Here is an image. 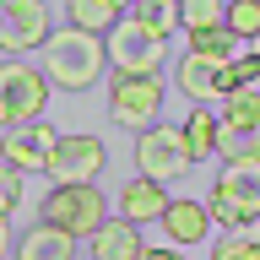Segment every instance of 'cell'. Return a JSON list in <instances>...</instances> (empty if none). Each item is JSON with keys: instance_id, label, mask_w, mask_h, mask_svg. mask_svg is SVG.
<instances>
[{"instance_id": "cell-27", "label": "cell", "mask_w": 260, "mask_h": 260, "mask_svg": "<svg viewBox=\"0 0 260 260\" xmlns=\"http://www.w3.org/2000/svg\"><path fill=\"white\" fill-rule=\"evenodd\" d=\"M233 76H239V87H260V54L255 49L233 54Z\"/></svg>"}, {"instance_id": "cell-8", "label": "cell", "mask_w": 260, "mask_h": 260, "mask_svg": "<svg viewBox=\"0 0 260 260\" xmlns=\"http://www.w3.org/2000/svg\"><path fill=\"white\" fill-rule=\"evenodd\" d=\"M54 32L44 0H0V49L6 54H27L44 49V38Z\"/></svg>"}, {"instance_id": "cell-25", "label": "cell", "mask_w": 260, "mask_h": 260, "mask_svg": "<svg viewBox=\"0 0 260 260\" xmlns=\"http://www.w3.org/2000/svg\"><path fill=\"white\" fill-rule=\"evenodd\" d=\"M211 260H260V239H255V233H228Z\"/></svg>"}, {"instance_id": "cell-9", "label": "cell", "mask_w": 260, "mask_h": 260, "mask_svg": "<svg viewBox=\"0 0 260 260\" xmlns=\"http://www.w3.org/2000/svg\"><path fill=\"white\" fill-rule=\"evenodd\" d=\"M60 141V130L49 119H27V125H11L0 136V162H11L16 174H44L49 168V152Z\"/></svg>"}, {"instance_id": "cell-14", "label": "cell", "mask_w": 260, "mask_h": 260, "mask_svg": "<svg viewBox=\"0 0 260 260\" xmlns=\"http://www.w3.org/2000/svg\"><path fill=\"white\" fill-rule=\"evenodd\" d=\"M16 260H76V239L54 222H32L16 239Z\"/></svg>"}, {"instance_id": "cell-29", "label": "cell", "mask_w": 260, "mask_h": 260, "mask_svg": "<svg viewBox=\"0 0 260 260\" xmlns=\"http://www.w3.org/2000/svg\"><path fill=\"white\" fill-rule=\"evenodd\" d=\"M6 239H11V222H6V211H0V244H6Z\"/></svg>"}, {"instance_id": "cell-19", "label": "cell", "mask_w": 260, "mask_h": 260, "mask_svg": "<svg viewBox=\"0 0 260 260\" xmlns=\"http://www.w3.org/2000/svg\"><path fill=\"white\" fill-rule=\"evenodd\" d=\"M190 54H201V60H211V65H228L233 54H239V38L228 27H201V32H190Z\"/></svg>"}, {"instance_id": "cell-11", "label": "cell", "mask_w": 260, "mask_h": 260, "mask_svg": "<svg viewBox=\"0 0 260 260\" xmlns=\"http://www.w3.org/2000/svg\"><path fill=\"white\" fill-rule=\"evenodd\" d=\"M162 233H168V244H174V249L206 244V233H211L206 201H168V211H162Z\"/></svg>"}, {"instance_id": "cell-4", "label": "cell", "mask_w": 260, "mask_h": 260, "mask_svg": "<svg viewBox=\"0 0 260 260\" xmlns=\"http://www.w3.org/2000/svg\"><path fill=\"white\" fill-rule=\"evenodd\" d=\"M162 98H168V81L162 76H114L109 81V119L119 130H152L162 114Z\"/></svg>"}, {"instance_id": "cell-7", "label": "cell", "mask_w": 260, "mask_h": 260, "mask_svg": "<svg viewBox=\"0 0 260 260\" xmlns=\"http://www.w3.org/2000/svg\"><path fill=\"white\" fill-rule=\"evenodd\" d=\"M103 162H109V146L98 141V136H60L44 174L54 179V184H98Z\"/></svg>"}, {"instance_id": "cell-23", "label": "cell", "mask_w": 260, "mask_h": 260, "mask_svg": "<svg viewBox=\"0 0 260 260\" xmlns=\"http://www.w3.org/2000/svg\"><path fill=\"white\" fill-rule=\"evenodd\" d=\"M222 11H228V0H179V27L184 32L222 27Z\"/></svg>"}, {"instance_id": "cell-33", "label": "cell", "mask_w": 260, "mask_h": 260, "mask_svg": "<svg viewBox=\"0 0 260 260\" xmlns=\"http://www.w3.org/2000/svg\"><path fill=\"white\" fill-rule=\"evenodd\" d=\"M130 6H136V0H130Z\"/></svg>"}, {"instance_id": "cell-5", "label": "cell", "mask_w": 260, "mask_h": 260, "mask_svg": "<svg viewBox=\"0 0 260 260\" xmlns=\"http://www.w3.org/2000/svg\"><path fill=\"white\" fill-rule=\"evenodd\" d=\"M103 217H109V201L98 184H54L44 201V222L65 228L71 239H92Z\"/></svg>"}, {"instance_id": "cell-17", "label": "cell", "mask_w": 260, "mask_h": 260, "mask_svg": "<svg viewBox=\"0 0 260 260\" xmlns=\"http://www.w3.org/2000/svg\"><path fill=\"white\" fill-rule=\"evenodd\" d=\"M65 16H71V27L92 32V38H109L114 22H119V6L114 0H65Z\"/></svg>"}, {"instance_id": "cell-18", "label": "cell", "mask_w": 260, "mask_h": 260, "mask_svg": "<svg viewBox=\"0 0 260 260\" xmlns=\"http://www.w3.org/2000/svg\"><path fill=\"white\" fill-rule=\"evenodd\" d=\"M217 157L222 162L260 157V125H228V119H217Z\"/></svg>"}, {"instance_id": "cell-31", "label": "cell", "mask_w": 260, "mask_h": 260, "mask_svg": "<svg viewBox=\"0 0 260 260\" xmlns=\"http://www.w3.org/2000/svg\"><path fill=\"white\" fill-rule=\"evenodd\" d=\"M114 6H119V11H125V6H130V0H114Z\"/></svg>"}, {"instance_id": "cell-28", "label": "cell", "mask_w": 260, "mask_h": 260, "mask_svg": "<svg viewBox=\"0 0 260 260\" xmlns=\"http://www.w3.org/2000/svg\"><path fill=\"white\" fill-rule=\"evenodd\" d=\"M136 260H184V255H179L174 244H146V249H141Z\"/></svg>"}, {"instance_id": "cell-30", "label": "cell", "mask_w": 260, "mask_h": 260, "mask_svg": "<svg viewBox=\"0 0 260 260\" xmlns=\"http://www.w3.org/2000/svg\"><path fill=\"white\" fill-rule=\"evenodd\" d=\"M249 49H255V54H260V38H249Z\"/></svg>"}, {"instance_id": "cell-26", "label": "cell", "mask_w": 260, "mask_h": 260, "mask_svg": "<svg viewBox=\"0 0 260 260\" xmlns=\"http://www.w3.org/2000/svg\"><path fill=\"white\" fill-rule=\"evenodd\" d=\"M16 206H22V174H16L11 162H0V211L11 217Z\"/></svg>"}, {"instance_id": "cell-24", "label": "cell", "mask_w": 260, "mask_h": 260, "mask_svg": "<svg viewBox=\"0 0 260 260\" xmlns=\"http://www.w3.org/2000/svg\"><path fill=\"white\" fill-rule=\"evenodd\" d=\"M206 217H217V222H222L228 233H244V228L255 222V217H249V211H244L239 201H228V195L217 190V184H211V195H206Z\"/></svg>"}, {"instance_id": "cell-3", "label": "cell", "mask_w": 260, "mask_h": 260, "mask_svg": "<svg viewBox=\"0 0 260 260\" xmlns=\"http://www.w3.org/2000/svg\"><path fill=\"white\" fill-rule=\"evenodd\" d=\"M49 76L27 60H6L0 65V125H27V119H44V103H49Z\"/></svg>"}, {"instance_id": "cell-22", "label": "cell", "mask_w": 260, "mask_h": 260, "mask_svg": "<svg viewBox=\"0 0 260 260\" xmlns=\"http://www.w3.org/2000/svg\"><path fill=\"white\" fill-rule=\"evenodd\" d=\"M222 27L233 32L239 44L260 38V0H228V11H222Z\"/></svg>"}, {"instance_id": "cell-15", "label": "cell", "mask_w": 260, "mask_h": 260, "mask_svg": "<svg viewBox=\"0 0 260 260\" xmlns=\"http://www.w3.org/2000/svg\"><path fill=\"white\" fill-rule=\"evenodd\" d=\"M217 190H222L228 201H239L249 217H260V157H249V162H222Z\"/></svg>"}, {"instance_id": "cell-20", "label": "cell", "mask_w": 260, "mask_h": 260, "mask_svg": "<svg viewBox=\"0 0 260 260\" xmlns=\"http://www.w3.org/2000/svg\"><path fill=\"white\" fill-rule=\"evenodd\" d=\"M217 119H228V125H260V87H233V92H222V114Z\"/></svg>"}, {"instance_id": "cell-12", "label": "cell", "mask_w": 260, "mask_h": 260, "mask_svg": "<svg viewBox=\"0 0 260 260\" xmlns=\"http://www.w3.org/2000/svg\"><path fill=\"white\" fill-rule=\"evenodd\" d=\"M162 211H168V190H162L157 179H146V174H136L125 184V190H119V217H125V222H162Z\"/></svg>"}, {"instance_id": "cell-21", "label": "cell", "mask_w": 260, "mask_h": 260, "mask_svg": "<svg viewBox=\"0 0 260 260\" xmlns=\"http://www.w3.org/2000/svg\"><path fill=\"white\" fill-rule=\"evenodd\" d=\"M130 16H136V22H146L157 38H168V32L179 27V0H136V6H130Z\"/></svg>"}, {"instance_id": "cell-32", "label": "cell", "mask_w": 260, "mask_h": 260, "mask_svg": "<svg viewBox=\"0 0 260 260\" xmlns=\"http://www.w3.org/2000/svg\"><path fill=\"white\" fill-rule=\"evenodd\" d=\"M0 260H6V244H0Z\"/></svg>"}, {"instance_id": "cell-2", "label": "cell", "mask_w": 260, "mask_h": 260, "mask_svg": "<svg viewBox=\"0 0 260 260\" xmlns=\"http://www.w3.org/2000/svg\"><path fill=\"white\" fill-rule=\"evenodd\" d=\"M103 49H109L114 76H157L162 60H168V44H162L146 22H136V16H119L114 32L103 38Z\"/></svg>"}, {"instance_id": "cell-1", "label": "cell", "mask_w": 260, "mask_h": 260, "mask_svg": "<svg viewBox=\"0 0 260 260\" xmlns=\"http://www.w3.org/2000/svg\"><path fill=\"white\" fill-rule=\"evenodd\" d=\"M103 71H109L103 38H92L81 27H60L44 38V76L54 92H87V87H98Z\"/></svg>"}, {"instance_id": "cell-10", "label": "cell", "mask_w": 260, "mask_h": 260, "mask_svg": "<svg viewBox=\"0 0 260 260\" xmlns=\"http://www.w3.org/2000/svg\"><path fill=\"white\" fill-rule=\"evenodd\" d=\"M217 71H222V65H211V60H201V54L184 49L179 65H174V87L190 98V103H211V109H217V103H222V81H217Z\"/></svg>"}, {"instance_id": "cell-6", "label": "cell", "mask_w": 260, "mask_h": 260, "mask_svg": "<svg viewBox=\"0 0 260 260\" xmlns=\"http://www.w3.org/2000/svg\"><path fill=\"white\" fill-rule=\"evenodd\" d=\"M136 168H141L146 179H157V184H168V179L190 174V146H184V130H168V125H152L136 136Z\"/></svg>"}, {"instance_id": "cell-16", "label": "cell", "mask_w": 260, "mask_h": 260, "mask_svg": "<svg viewBox=\"0 0 260 260\" xmlns=\"http://www.w3.org/2000/svg\"><path fill=\"white\" fill-rule=\"evenodd\" d=\"M184 146H190V162H201V157H217V109L211 103H195L190 109V119H184Z\"/></svg>"}, {"instance_id": "cell-13", "label": "cell", "mask_w": 260, "mask_h": 260, "mask_svg": "<svg viewBox=\"0 0 260 260\" xmlns=\"http://www.w3.org/2000/svg\"><path fill=\"white\" fill-rule=\"evenodd\" d=\"M87 244H92V260H136L146 249V244H141V228L125 222V217H103Z\"/></svg>"}]
</instances>
